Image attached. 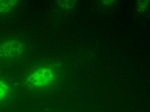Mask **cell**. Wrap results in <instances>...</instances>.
<instances>
[{
    "label": "cell",
    "mask_w": 150,
    "mask_h": 112,
    "mask_svg": "<svg viewBox=\"0 0 150 112\" xmlns=\"http://www.w3.org/2000/svg\"><path fill=\"white\" fill-rule=\"evenodd\" d=\"M8 91V87L4 82L0 81V100L3 99L7 95Z\"/></svg>",
    "instance_id": "cell-4"
},
{
    "label": "cell",
    "mask_w": 150,
    "mask_h": 112,
    "mask_svg": "<svg viewBox=\"0 0 150 112\" xmlns=\"http://www.w3.org/2000/svg\"><path fill=\"white\" fill-rule=\"evenodd\" d=\"M54 77V73L51 69L39 68L30 75L28 81L36 88H43L52 84Z\"/></svg>",
    "instance_id": "cell-1"
},
{
    "label": "cell",
    "mask_w": 150,
    "mask_h": 112,
    "mask_svg": "<svg viewBox=\"0 0 150 112\" xmlns=\"http://www.w3.org/2000/svg\"><path fill=\"white\" fill-rule=\"evenodd\" d=\"M23 50L22 44L18 41H5L0 45V54L6 57L18 56Z\"/></svg>",
    "instance_id": "cell-2"
},
{
    "label": "cell",
    "mask_w": 150,
    "mask_h": 112,
    "mask_svg": "<svg viewBox=\"0 0 150 112\" xmlns=\"http://www.w3.org/2000/svg\"><path fill=\"white\" fill-rule=\"evenodd\" d=\"M16 1L3 0L0 1V13H4L10 11L16 4Z\"/></svg>",
    "instance_id": "cell-3"
}]
</instances>
